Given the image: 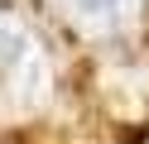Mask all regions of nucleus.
<instances>
[{"instance_id":"nucleus-1","label":"nucleus","mask_w":149,"mask_h":144,"mask_svg":"<svg viewBox=\"0 0 149 144\" xmlns=\"http://www.w3.org/2000/svg\"><path fill=\"white\" fill-rule=\"evenodd\" d=\"M0 91H39V48L10 19H0Z\"/></svg>"},{"instance_id":"nucleus-2","label":"nucleus","mask_w":149,"mask_h":144,"mask_svg":"<svg viewBox=\"0 0 149 144\" xmlns=\"http://www.w3.org/2000/svg\"><path fill=\"white\" fill-rule=\"evenodd\" d=\"M68 5H72V15L91 19V24H120L135 15L139 0H68Z\"/></svg>"}]
</instances>
